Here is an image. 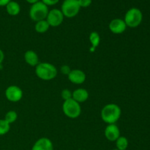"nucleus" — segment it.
I'll return each mask as SVG.
<instances>
[{
	"label": "nucleus",
	"instance_id": "4468645a",
	"mask_svg": "<svg viewBox=\"0 0 150 150\" xmlns=\"http://www.w3.org/2000/svg\"><path fill=\"white\" fill-rule=\"evenodd\" d=\"M24 60L26 64L32 67H36L39 64V57L38 54L32 50H28L25 52Z\"/></svg>",
	"mask_w": 150,
	"mask_h": 150
},
{
	"label": "nucleus",
	"instance_id": "dca6fc26",
	"mask_svg": "<svg viewBox=\"0 0 150 150\" xmlns=\"http://www.w3.org/2000/svg\"><path fill=\"white\" fill-rule=\"evenodd\" d=\"M51 27L48 23L47 22L46 20H42L36 22L35 26V29L38 33H45Z\"/></svg>",
	"mask_w": 150,
	"mask_h": 150
},
{
	"label": "nucleus",
	"instance_id": "aec40b11",
	"mask_svg": "<svg viewBox=\"0 0 150 150\" xmlns=\"http://www.w3.org/2000/svg\"><path fill=\"white\" fill-rule=\"evenodd\" d=\"M10 129V125L4 120H0V136L7 134Z\"/></svg>",
	"mask_w": 150,
	"mask_h": 150
},
{
	"label": "nucleus",
	"instance_id": "cd10ccee",
	"mask_svg": "<svg viewBox=\"0 0 150 150\" xmlns=\"http://www.w3.org/2000/svg\"><path fill=\"white\" fill-rule=\"evenodd\" d=\"M112 150H118L117 149H112Z\"/></svg>",
	"mask_w": 150,
	"mask_h": 150
},
{
	"label": "nucleus",
	"instance_id": "f3484780",
	"mask_svg": "<svg viewBox=\"0 0 150 150\" xmlns=\"http://www.w3.org/2000/svg\"><path fill=\"white\" fill-rule=\"evenodd\" d=\"M115 142L117 149L118 150H126L128 147V140L125 136H120Z\"/></svg>",
	"mask_w": 150,
	"mask_h": 150
},
{
	"label": "nucleus",
	"instance_id": "f03ea898",
	"mask_svg": "<svg viewBox=\"0 0 150 150\" xmlns=\"http://www.w3.org/2000/svg\"><path fill=\"white\" fill-rule=\"evenodd\" d=\"M57 69L54 64L48 62H39L35 67V74L40 79L51 81L57 76Z\"/></svg>",
	"mask_w": 150,
	"mask_h": 150
},
{
	"label": "nucleus",
	"instance_id": "6e6552de",
	"mask_svg": "<svg viewBox=\"0 0 150 150\" xmlns=\"http://www.w3.org/2000/svg\"><path fill=\"white\" fill-rule=\"evenodd\" d=\"M5 97L9 101L16 103L20 101L23 98V91L19 86L11 85L5 90Z\"/></svg>",
	"mask_w": 150,
	"mask_h": 150
},
{
	"label": "nucleus",
	"instance_id": "4be33fe9",
	"mask_svg": "<svg viewBox=\"0 0 150 150\" xmlns=\"http://www.w3.org/2000/svg\"><path fill=\"white\" fill-rule=\"evenodd\" d=\"M80 7H88L91 5L92 0H78Z\"/></svg>",
	"mask_w": 150,
	"mask_h": 150
},
{
	"label": "nucleus",
	"instance_id": "7ed1b4c3",
	"mask_svg": "<svg viewBox=\"0 0 150 150\" xmlns=\"http://www.w3.org/2000/svg\"><path fill=\"white\" fill-rule=\"evenodd\" d=\"M48 12L49 10L48 6L43 4L41 1H39L35 4H32L29 10V17L35 22L45 20Z\"/></svg>",
	"mask_w": 150,
	"mask_h": 150
},
{
	"label": "nucleus",
	"instance_id": "a878e982",
	"mask_svg": "<svg viewBox=\"0 0 150 150\" xmlns=\"http://www.w3.org/2000/svg\"><path fill=\"white\" fill-rule=\"evenodd\" d=\"M4 52H3L2 50L0 48V65H1V63L3 62V61H4Z\"/></svg>",
	"mask_w": 150,
	"mask_h": 150
},
{
	"label": "nucleus",
	"instance_id": "f257e3e1",
	"mask_svg": "<svg viewBox=\"0 0 150 150\" xmlns=\"http://www.w3.org/2000/svg\"><path fill=\"white\" fill-rule=\"evenodd\" d=\"M122 114V110L118 105L115 103H109L102 108L100 117L103 121L108 125L116 124L120 120Z\"/></svg>",
	"mask_w": 150,
	"mask_h": 150
},
{
	"label": "nucleus",
	"instance_id": "20e7f679",
	"mask_svg": "<svg viewBox=\"0 0 150 150\" xmlns=\"http://www.w3.org/2000/svg\"><path fill=\"white\" fill-rule=\"evenodd\" d=\"M143 20L142 12L136 7H132L127 11L125 16L124 21L127 26L130 28H136L142 23Z\"/></svg>",
	"mask_w": 150,
	"mask_h": 150
},
{
	"label": "nucleus",
	"instance_id": "9b49d317",
	"mask_svg": "<svg viewBox=\"0 0 150 150\" xmlns=\"http://www.w3.org/2000/svg\"><path fill=\"white\" fill-rule=\"evenodd\" d=\"M104 135L109 142H116L120 136V130L116 124L108 125L104 130Z\"/></svg>",
	"mask_w": 150,
	"mask_h": 150
},
{
	"label": "nucleus",
	"instance_id": "423d86ee",
	"mask_svg": "<svg viewBox=\"0 0 150 150\" xmlns=\"http://www.w3.org/2000/svg\"><path fill=\"white\" fill-rule=\"evenodd\" d=\"M80 9L78 0H64L62 4L61 11L64 17L71 18L77 16Z\"/></svg>",
	"mask_w": 150,
	"mask_h": 150
},
{
	"label": "nucleus",
	"instance_id": "a211bd4d",
	"mask_svg": "<svg viewBox=\"0 0 150 150\" xmlns=\"http://www.w3.org/2000/svg\"><path fill=\"white\" fill-rule=\"evenodd\" d=\"M89 39L92 48H96L100 45V37L99 34L97 32H91L90 35H89Z\"/></svg>",
	"mask_w": 150,
	"mask_h": 150
},
{
	"label": "nucleus",
	"instance_id": "ddd939ff",
	"mask_svg": "<svg viewBox=\"0 0 150 150\" xmlns=\"http://www.w3.org/2000/svg\"><path fill=\"white\" fill-rule=\"evenodd\" d=\"M89 92L86 89L83 88H79L72 92V99L74 100L79 103L86 101L89 98Z\"/></svg>",
	"mask_w": 150,
	"mask_h": 150
},
{
	"label": "nucleus",
	"instance_id": "5701e85b",
	"mask_svg": "<svg viewBox=\"0 0 150 150\" xmlns=\"http://www.w3.org/2000/svg\"><path fill=\"white\" fill-rule=\"evenodd\" d=\"M59 0H41V1L47 6L55 5L59 2Z\"/></svg>",
	"mask_w": 150,
	"mask_h": 150
},
{
	"label": "nucleus",
	"instance_id": "412c9836",
	"mask_svg": "<svg viewBox=\"0 0 150 150\" xmlns=\"http://www.w3.org/2000/svg\"><path fill=\"white\" fill-rule=\"evenodd\" d=\"M61 97L63 100H67L71 99L72 98V92L67 89H64L62 91Z\"/></svg>",
	"mask_w": 150,
	"mask_h": 150
},
{
	"label": "nucleus",
	"instance_id": "0eeeda50",
	"mask_svg": "<svg viewBox=\"0 0 150 150\" xmlns=\"http://www.w3.org/2000/svg\"><path fill=\"white\" fill-rule=\"evenodd\" d=\"M64 15L62 13L61 10L58 9H53L50 10L48 13V16L45 20L50 25V26L52 27H57L60 26L63 23L64 21Z\"/></svg>",
	"mask_w": 150,
	"mask_h": 150
},
{
	"label": "nucleus",
	"instance_id": "b1692460",
	"mask_svg": "<svg viewBox=\"0 0 150 150\" xmlns=\"http://www.w3.org/2000/svg\"><path fill=\"white\" fill-rule=\"evenodd\" d=\"M70 67H69V66H67V65H63L62 67H61V72L62 73H63V74H64V75H68L69 73H70Z\"/></svg>",
	"mask_w": 150,
	"mask_h": 150
},
{
	"label": "nucleus",
	"instance_id": "39448f33",
	"mask_svg": "<svg viewBox=\"0 0 150 150\" xmlns=\"http://www.w3.org/2000/svg\"><path fill=\"white\" fill-rule=\"evenodd\" d=\"M62 111L64 115L68 118L76 119L81 115V107L80 103L71 98L64 101L62 105Z\"/></svg>",
	"mask_w": 150,
	"mask_h": 150
},
{
	"label": "nucleus",
	"instance_id": "1a4fd4ad",
	"mask_svg": "<svg viewBox=\"0 0 150 150\" xmlns=\"http://www.w3.org/2000/svg\"><path fill=\"white\" fill-rule=\"evenodd\" d=\"M69 81L74 84H82L85 82L86 76L84 72L79 69L70 70V73L67 75Z\"/></svg>",
	"mask_w": 150,
	"mask_h": 150
},
{
	"label": "nucleus",
	"instance_id": "bb28decb",
	"mask_svg": "<svg viewBox=\"0 0 150 150\" xmlns=\"http://www.w3.org/2000/svg\"><path fill=\"white\" fill-rule=\"evenodd\" d=\"M26 1H27L28 3H29V4H35V3L38 2V1H39L40 0H26Z\"/></svg>",
	"mask_w": 150,
	"mask_h": 150
},
{
	"label": "nucleus",
	"instance_id": "9d476101",
	"mask_svg": "<svg viewBox=\"0 0 150 150\" xmlns=\"http://www.w3.org/2000/svg\"><path fill=\"white\" fill-rule=\"evenodd\" d=\"M127 25L124 20L121 18H114L111 21L108 25L109 30L115 35L122 34L127 29Z\"/></svg>",
	"mask_w": 150,
	"mask_h": 150
},
{
	"label": "nucleus",
	"instance_id": "6ab92c4d",
	"mask_svg": "<svg viewBox=\"0 0 150 150\" xmlns=\"http://www.w3.org/2000/svg\"><path fill=\"white\" fill-rule=\"evenodd\" d=\"M18 119V114L15 111H9L7 114H5L4 120H5L7 122L11 125L14 123Z\"/></svg>",
	"mask_w": 150,
	"mask_h": 150
},
{
	"label": "nucleus",
	"instance_id": "f8f14e48",
	"mask_svg": "<svg viewBox=\"0 0 150 150\" xmlns=\"http://www.w3.org/2000/svg\"><path fill=\"white\" fill-rule=\"evenodd\" d=\"M32 150H54V146L49 139L42 137L34 144Z\"/></svg>",
	"mask_w": 150,
	"mask_h": 150
},
{
	"label": "nucleus",
	"instance_id": "393cba45",
	"mask_svg": "<svg viewBox=\"0 0 150 150\" xmlns=\"http://www.w3.org/2000/svg\"><path fill=\"white\" fill-rule=\"evenodd\" d=\"M11 0H0V7H4L8 4Z\"/></svg>",
	"mask_w": 150,
	"mask_h": 150
},
{
	"label": "nucleus",
	"instance_id": "2eb2a0df",
	"mask_svg": "<svg viewBox=\"0 0 150 150\" xmlns=\"http://www.w3.org/2000/svg\"><path fill=\"white\" fill-rule=\"evenodd\" d=\"M6 7V10L7 13H8L10 16H16L20 13L21 11V7L18 2L15 1H10Z\"/></svg>",
	"mask_w": 150,
	"mask_h": 150
}]
</instances>
